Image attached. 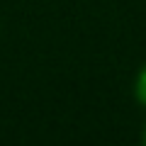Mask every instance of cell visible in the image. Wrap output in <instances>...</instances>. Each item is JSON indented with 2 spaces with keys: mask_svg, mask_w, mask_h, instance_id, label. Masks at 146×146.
Returning <instances> with one entry per match:
<instances>
[{
  "mask_svg": "<svg viewBox=\"0 0 146 146\" xmlns=\"http://www.w3.org/2000/svg\"><path fill=\"white\" fill-rule=\"evenodd\" d=\"M141 141L146 144V124H144V134H141Z\"/></svg>",
  "mask_w": 146,
  "mask_h": 146,
  "instance_id": "cell-2",
  "label": "cell"
},
{
  "mask_svg": "<svg viewBox=\"0 0 146 146\" xmlns=\"http://www.w3.org/2000/svg\"><path fill=\"white\" fill-rule=\"evenodd\" d=\"M134 98H136L139 105L146 107V63L139 68V73H136V78H134Z\"/></svg>",
  "mask_w": 146,
  "mask_h": 146,
  "instance_id": "cell-1",
  "label": "cell"
}]
</instances>
